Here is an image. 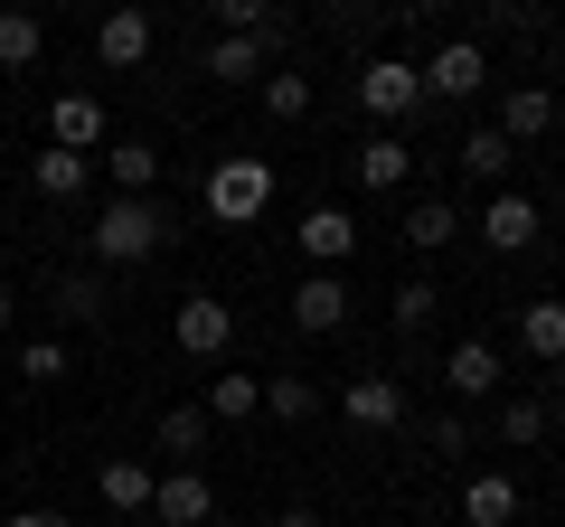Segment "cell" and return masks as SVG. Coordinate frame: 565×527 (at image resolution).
Returning <instances> with one entry per match:
<instances>
[{"instance_id": "obj_1", "label": "cell", "mask_w": 565, "mask_h": 527, "mask_svg": "<svg viewBox=\"0 0 565 527\" xmlns=\"http://www.w3.org/2000/svg\"><path fill=\"white\" fill-rule=\"evenodd\" d=\"M359 114L367 122H386V132H405V122L424 114V66L405 57V47H377V57H359Z\"/></svg>"}, {"instance_id": "obj_2", "label": "cell", "mask_w": 565, "mask_h": 527, "mask_svg": "<svg viewBox=\"0 0 565 527\" xmlns=\"http://www.w3.org/2000/svg\"><path fill=\"white\" fill-rule=\"evenodd\" d=\"M170 245V207L161 198H104L95 207V264H151Z\"/></svg>"}, {"instance_id": "obj_3", "label": "cell", "mask_w": 565, "mask_h": 527, "mask_svg": "<svg viewBox=\"0 0 565 527\" xmlns=\"http://www.w3.org/2000/svg\"><path fill=\"white\" fill-rule=\"evenodd\" d=\"M264 207H274V170H264L255 151H226V161L207 170V217L217 226H255Z\"/></svg>"}, {"instance_id": "obj_4", "label": "cell", "mask_w": 565, "mask_h": 527, "mask_svg": "<svg viewBox=\"0 0 565 527\" xmlns=\"http://www.w3.org/2000/svg\"><path fill=\"white\" fill-rule=\"evenodd\" d=\"M170 348H180V358H226V348H236V302L189 292V302L170 311Z\"/></svg>"}, {"instance_id": "obj_5", "label": "cell", "mask_w": 565, "mask_h": 527, "mask_svg": "<svg viewBox=\"0 0 565 527\" xmlns=\"http://www.w3.org/2000/svg\"><path fill=\"white\" fill-rule=\"evenodd\" d=\"M424 66V104H471L490 85V57H481V39H444L434 57H415Z\"/></svg>"}, {"instance_id": "obj_6", "label": "cell", "mask_w": 565, "mask_h": 527, "mask_svg": "<svg viewBox=\"0 0 565 527\" xmlns=\"http://www.w3.org/2000/svg\"><path fill=\"white\" fill-rule=\"evenodd\" d=\"M471 226H481L490 255H527V245L546 236V217H537V198H527V189H490V207H481Z\"/></svg>"}, {"instance_id": "obj_7", "label": "cell", "mask_w": 565, "mask_h": 527, "mask_svg": "<svg viewBox=\"0 0 565 527\" xmlns=\"http://www.w3.org/2000/svg\"><path fill=\"white\" fill-rule=\"evenodd\" d=\"M292 245H302V264H311V273H340V264L359 255V217H349V207H302Z\"/></svg>"}, {"instance_id": "obj_8", "label": "cell", "mask_w": 565, "mask_h": 527, "mask_svg": "<svg viewBox=\"0 0 565 527\" xmlns=\"http://www.w3.org/2000/svg\"><path fill=\"white\" fill-rule=\"evenodd\" d=\"M546 132H556V85H509L500 95V142L527 151V142H546Z\"/></svg>"}, {"instance_id": "obj_9", "label": "cell", "mask_w": 565, "mask_h": 527, "mask_svg": "<svg viewBox=\"0 0 565 527\" xmlns=\"http://www.w3.org/2000/svg\"><path fill=\"white\" fill-rule=\"evenodd\" d=\"M444 386L462 396V406H490V396H500V348L490 340H452L444 348Z\"/></svg>"}, {"instance_id": "obj_10", "label": "cell", "mask_w": 565, "mask_h": 527, "mask_svg": "<svg viewBox=\"0 0 565 527\" xmlns=\"http://www.w3.org/2000/svg\"><path fill=\"white\" fill-rule=\"evenodd\" d=\"M151 518L161 527H207L217 518V490H207L199 471H161V481H151Z\"/></svg>"}, {"instance_id": "obj_11", "label": "cell", "mask_w": 565, "mask_h": 527, "mask_svg": "<svg viewBox=\"0 0 565 527\" xmlns=\"http://www.w3.org/2000/svg\"><path fill=\"white\" fill-rule=\"evenodd\" d=\"M292 330H311V340L349 330V283L340 273H302V283H292Z\"/></svg>"}, {"instance_id": "obj_12", "label": "cell", "mask_w": 565, "mask_h": 527, "mask_svg": "<svg viewBox=\"0 0 565 527\" xmlns=\"http://www.w3.org/2000/svg\"><path fill=\"white\" fill-rule=\"evenodd\" d=\"M340 415H349L359 433H396V424H405V377H349Z\"/></svg>"}, {"instance_id": "obj_13", "label": "cell", "mask_w": 565, "mask_h": 527, "mask_svg": "<svg viewBox=\"0 0 565 527\" xmlns=\"http://www.w3.org/2000/svg\"><path fill=\"white\" fill-rule=\"evenodd\" d=\"M151 39H161V29H151V10H104V20H95V57L114 66V76L151 57Z\"/></svg>"}, {"instance_id": "obj_14", "label": "cell", "mask_w": 565, "mask_h": 527, "mask_svg": "<svg viewBox=\"0 0 565 527\" xmlns=\"http://www.w3.org/2000/svg\"><path fill=\"white\" fill-rule=\"evenodd\" d=\"M104 170H114V198H161V142L122 132V142L104 151Z\"/></svg>"}, {"instance_id": "obj_15", "label": "cell", "mask_w": 565, "mask_h": 527, "mask_svg": "<svg viewBox=\"0 0 565 527\" xmlns=\"http://www.w3.org/2000/svg\"><path fill=\"white\" fill-rule=\"evenodd\" d=\"M519 348L537 367H565V292H537V302H519Z\"/></svg>"}, {"instance_id": "obj_16", "label": "cell", "mask_w": 565, "mask_h": 527, "mask_svg": "<svg viewBox=\"0 0 565 527\" xmlns=\"http://www.w3.org/2000/svg\"><path fill=\"white\" fill-rule=\"evenodd\" d=\"M47 142H57V151H85V161H95V142H104V104L85 95V85L47 104Z\"/></svg>"}, {"instance_id": "obj_17", "label": "cell", "mask_w": 565, "mask_h": 527, "mask_svg": "<svg viewBox=\"0 0 565 527\" xmlns=\"http://www.w3.org/2000/svg\"><path fill=\"white\" fill-rule=\"evenodd\" d=\"M349 170H359V189H405L415 180V142H405V132H367Z\"/></svg>"}, {"instance_id": "obj_18", "label": "cell", "mask_w": 565, "mask_h": 527, "mask_svg": "<svg viewBox=\"0 0 565 527\" xmlns=\"http://www.w3.org/2000/svg\"><path fill=\"white\" fill-rule=\"evenodd\" d=\"M462 518L471 527H519V481H509V471H471L462 481Z\"/></svg>"}, {"instance_id": "obj_19", "label": "cell", "mask_w": 565, "mask_h": 527, "mask_svg": "<svg viewBox=\"0 0 565 527\" xmlns=\"http://www.w3.org/2000/svg\"><path fill=\"white\" fill-rule=\"evenodd\" d=\"M452 161H462V180L500 189V180H509V161H519V151L500 142V122H471V132H462V151H452Z\"/></svg>"}, {"instance_id": "obj_20", "label": "cell", "mask_w": 565, "mask_h": 527, "mask_svg": "<svg viewBox=\"0 0 565 527\" xmlns=\"http://www.w3.org/2000/svg\"><path fill=\"white\" fill-rule=\"evenodd\" d=\"M452 236H462V207L452 198H415L405 207V245H415V255H444Z\"/></svg>"}, {"instance_id": "obj_21", "label": "cell", "mask_w": 565, "mask_h": 527, "mask_svg": "<svg viewBox=\"0 0 565 527\" xmlns=\"http://www.w3.org/2000/svg\"><path fill=\"white\" fill-rule=\"evenodd\" d=\"M29 180H39V198H85V180H95V161H85V151H57V142H47L39 161H29Z\"/></svg>"}, {"instance_id": "obj_22", "label": "cell", "mask_w": 565, "mask_h": 527, "mask_svg": "<svg viewBox=\"0 0 565 527\" xmlns=\"http://www.w3.org/2000/svg\"><path fill=\"white\" fill-rule=\"evenodd\" d=\"M47 311H57L66 330H95V321H104V283H95V273H57V292H47Z\"/></svg>"}, {"instance_id": "obj_23", "label": "cell", "mask_w": 565, "mask_h": 527, "mask_svg": "<svg viewBox=\"0 0 565 527\" xmlns=\"http://www.w3.org/2000/svg\"><path fill=\"white\" fill-rule=\"evenodd\" d=\"M47 57V29H39V10H0V66L20 76V66H39Z\"/></svg>"}, {"instance_id": "obj_24", "label": "cell", "mask_w": 565, "mask_h": 527, "mask_svg": "<svg viewBox=\"0 0 565 527\" xmlns=\"http://www.w3.org/2000/svg\"><path fill=\"white\" fill-rule=\"evenodd\" d=\"M151 481H161V471H141V462H104V508H114V518H132V508H151Z\"/></svg>"}, {"instance_id": "obj_25", "label": "cell", "mask_w": 565, "mask_h": 527, "mask_svg": "<svg viewBox=\"0 0 565 527\" xmlns=\"http://www.w3.org/2000/svg\"><path fill=\"white\" fill-rule=\"evenodd\" d=\"M546 424H556V415H546V396H509V406H500V443H509V452H537Z\"/></svg>"}, {"instance_id": "obj_26", "label": "cell", "mask_w": 565, "mask_h": 527, "mask_svg": "<svg viewBox=\"0 0 565 527\" xmlns=\"http://www.w3.org/2000/svg\"><path fill=\"white\" fill-rule=\"evenodd\" d=\"M199 66H207L217 85H245V76L264 85V47H255V39H207V57H199Z\"/></svg>"}, {"instance_id": "obj_27", "label": "cell", "mask_w": 565, "mask_h": 527, "mask_svg": "<svg viewBox=\"0 0 565 527\" xmlns=\"http://www.w3.org/2000/svg\"><path fill=\"white\" fill-rule=\"evenodd\" d=\"M264 114H274V122H302L311 114V76H302V66H264Z\"/></svg>"}, {"instance_id": "obj_28", "label": "cell", "mask_w": 565, "mask_h": 527, "mask_svg": "<svg viewBox=\"0 0 565 527\" xmlns=\"http://www.w3.org/2000/svg\"><path fill=\"white\" fill-rule=\"evenodd\" d=\"M264 415H282V424H311V415H321V386H311V377H264Z\"/></svg>"}, {"instance_id": "obj_29", "label": "cell", "mask_w": 565, "mask_h": 527, "mask_svg": "<svg viewBox=\"0 0 565 527\" xmlns=\"http://www.w3.org/2000/svg\"><path fill=\"white\" fill-rule=\"evenodd\" d=\"M255 406H264V377H217L207 386V415H217V424H245Z\"/></svg>"}, {"instance_id": "obj_30", "label": "cell", "mask_w": 565, "mask_h": 527, "mask_svg": "<svg viewBox=\"0 0 565 527\" xmlns=\"http://www.w3.org/2000/svg\"><path fill=\"white\" fill-rule=\"evenodd\" d=\"M207 443V406H170L161 415V452H199Z\"/></svg>"}, {"instance_id": "obj_31", "label": "cell", "mask_w": 565, "mask_h": 527, "mask_svg": "<svg viewBox=\"0 0 565 527\" xmlns=\"http://www.w3.org/2000/svg\"><path fill=\"white\" fill-rule=\"evenodd\" d=\"M20 377H29V386H57V377H66V340H29V348H20Z\"/></svg>"}, {"instance_id": "obj_32", "label": "cell", "mask_w": 565, "mask_h": 527, "mask_svg": "<svg viewBox=\"0 0 565 527\" xmlns=\"http://www.w3.org/2000/svg\"><path fill=\"white\" fill-rule=\"evenodd\" d=\"M434 311H444V292H434V283H396V330H424Z\"/></svg>"}, {"instance_id": "obj_33", "label": "cell", "mask_w": 565, "mask_h": 527, "mask_svg": "<svg viewBox=\"0 0 565 527\" xmlns=\"http://www.w3.org/2000/svg\"><path fill=\"white\" fill-rule=\"evenodd\" d=\"M0 527H66V518H57V508H10Z\"/></svg>"}, {"instance_id": "obj_34", "label": "cell", "mask_w": 565, "mask_h": 527, "mask_svg": "<svg viewBox=\"0 0 565 527\" xmlns=\"http://www.w3.org/2000/svg\"><path fill=\"white\" fill-rule=\"evenodd\" d=\"M10 321H20V292H10V283H0V340H10Z\"/></svg>"}, {"instance_id": "obj_35", "label": "cell", "mask_w": 565, "mask_h": 527, "mask_svg": "<svg viewBox=\"0 0 565 527\" xmlns=\"http://www.w3.org/2000/svg\"><path fill=\"white\" fill-rule=\"evenodd\" d=\"M274 527H321V508H282V518Z\"/></svg>"}, {"instance_id": "obj_36", "label": "cell", "mask_w": 565, "mask_h": 527, "mask_svg": "<svg viewBox=\"0 0 565 527\" xmlns=\"http://www.w3.org/2000/svg\"><path fill=\"white\" fill-rule=\"evenodd\" d=\"M0 151H10V122H0Z\"/></svg>"}, {"instance_id": "obj_37", "label": "cell", "mask_w": 565, "mask_h": 527, "mask_svg": "<svg viewBox=\"0 0 565 527\" xmlns=\"http://www.w3.org/2000/svg\"><path fill=\"white\" fill-rule=\"evenodd\" d=\"M556 527H565V518H556Z\"/></svg>"}]
</instances>
